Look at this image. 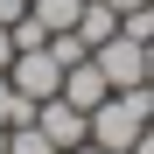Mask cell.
<instances>
[{
  "label": "cell",
  "instance_id": "1",
  "mask_svg": "<svg viewBox=\"0 0 154 154\" xmlns=\"http://www.w3.org/2000/svg\"><path fill=\"white\" fill-rule=\"evenodd\" d=\"M147 112H154V84H126L91 112V140L112 147V154H133V140L147 133Z\"/></svg>",
  "mask_w": 154,
  "mask_h": 154
},
{
  "label": "cell",
  "instance_id": "2",
  "mask_svg": "<svg viewBox=\"0 0 154 154\" xmlns=\"http://www.w3.org/2000/svg\"><path fill=\"white\" fill-rule=\"evenodd\" d=\"M7 84L28 98V105H42V98H56V91H63V63L49 56V42H42V49H14V63H7Z\"/></svg>",
  "mask_w": 154,
  "mask_h": 154
},
{
  "label": "cell",
  "instance_id": "3",
  "mask_svg": "<svg viewBox=\"0 0 154 154\" xmlns=\"http://www.w3.org/2000/svg\"><path fill=\"white\" fill-rule=\"evenodd\" d=\"M91 63L105 70V84H112V91H126V84H147V42H133L126 28L98 42V49H91Z\"/></svg>",
  "mask_w": 154,
  "mask_h": 154
},
{
  "label": "cell",
  "instance_id": "4",
  "mask_svg": "<svg viewBox=\"0 0 154 154\" xmlns=\"http://www.w3.org/2000/svg\"><path fill=\"white\" fill-rule=\"evenodd\" d=\"M35 126H42L49 140H56V154H70V147H84V140H91V112H77L63 91L35 105Z\"/></svg>",
  "mask_w": 154,
  "mask_h": 154
},
{
  "label": "cell",
  "instance_id": "5",
  "mask_svg": "<svg viewBox=\"0 0 154 154\" xmlns=\"http://www.w3.org/2000/svg\"><path fill=\"white\" fill-rule=\"evenodd\" d=\"M63 98H70L77 112H98V105L112 98V84H105V70L84 56V63H70V70H63Z\"/></svg>",
  "mask_w": 154,
  "mask_h": 154
},
{
  "label": "cell",
  "instance_id": "6",
  "mask_svg": "<svg viewBox=\"0 0 154 154\" xmlns=\"http://www.w3.org/2000/svg\"><path fill=\"white\" fill-rule=\"evenodd\" d=\"M77 35H84L91 49L105 42V35H119V7H105V0H84V14H77Z\"/></svg>",
  "mask_w": 154,
  "mask_h": 154
},
{
  "label": "cell",
  "instance_id": "7",
  "mask_svg": "<svg viewBox=\"0 0 154 154\" xmlns=\"http://www.w3.org/2000/svg\"><path fill=\"white\" fill-rule=\"evenodd\" d=\"M28 14L42 21L49 35H56V28H77V14H84V0H28Z\"/></svg>",
  "mask_w": 154,
  "mask_h": 154
},
{
  "label": "cell",
  "instance_id": "8",
  "mask_svg": "<svg viewBox=\"0 0 154 154\" xmlns=\"http://www.w3.org/2000/svg\"><path fill=\"white\" fill-rule=\"evenodd\" d=\"M7 154H56V140L28 119V126H7Z\"/></svg>",
  "mask_w": 154,
  "mask_h": 154
},
{
  "label": "cell",
  "instance_id": "9",
  "mask_svg": "<svg viewBox=\"0 0 154 154\" xmlns=\"http://www.w3.org/2000/svg\"><path fill=\"white\" fill-rule=\"evenodd\" d=\"M28 119H35V105L7 84V70H0V126H28Z\"/></svg>",
  "mask_w": 154,
  "mask_h": 154
},
{
  "label": "cell",
  "instance_id": "10",
  "mask_svg": "<svg viewBox=\"0 0 154 154\" xmlns=\"http://www.w3.org/2000/svg\"><path fill=\"white\" fill-rule=\"evenodd\" d=\"M119 28L133 35V42H154V0H147V7H133V14H119Z\"/></svg>",
  "mask_w": 154,
  "mask_h": 154
},
{
  "label": "cell",
  "instance_id": "11",
  "mask_svg": "<svg viewBox=\"0 0 154 154\" xmlns=\"http://www.w3.org/2000/svg\"><path fill=\"white\" fill-rule=\"evenodd\" d=\"M42 42H49V28H42L35 14H21L14 21V49H42Z\"/></svg>",
  "mask_w": 154,
  "mask_h": 154
},
{
  "label": "cell",
  "instance_id": "12",
  "mask_svg": "<svg viewBox=\"0 0 154 154\" xmlns=\"http://www.w3.org/2000/svg\"><path fill=\"white\" fill-rule=\"evenodd\" d=\"M21 14H28V0H0V28H14Z\"/></svg>",
  "mask_w": 154,
  "mask_h": 154
},
{
  "label": "cell",
  "instance_id": "13",
  "mask_svg": "<svg viewBox=\"0 0 154 154\" xmlns=\"http://www.w3.org/2000/svg\"><path fill=\"white\" fill-rule=\"evenodd\" d=\"M14 63V28H0V70Z\"/></svg>",
  "mask_w": 154,
  "mask_h": 154
},
{
  "label": "cell",
  "instance_id": "14",
  "mask_svg": "<svg viewBox=\"0 0 154 154\" xmlns=\"http://www.w3.org/2000/svg\"><path fill=\"white\" fill-rule=\"evenodd\" d=\"M105 7H119V14H133V7H147V0H105Z\"/></svg>",
  "mask_w": 154,
  "mask_h": 154
},
{
  "label": "cell",
  "instance_id": "15",
  "mask_svg": "<svg viewBox=\"0 0 154 154\" xmlns=\"http://www.w3.org/2000/svg\"><path fill=\"white\" fill-rule=\"evenodd\" d=\"M70 154H112V147H98V140H84V147H70Z\"/></svg>",
  "mask_w": 154,
  "mask_h": 154
},
{
  "label": "cell",
  "instance_id": "16",
  "mask_svg": "<svg viewBox=\"0 0 154 154\" xmlns=\"http://www.w3.org/2000/svg\"><path fill=\"white\" fill-rule=\"evenodd\" d=\"M147 84H154V42H147Z\"/></svg>",
  "mask_w": 154,
  "mask_h": 154
},
{
  "label": "cell",
  "instance_id": "17",
  "mask_svg": "<svg viewBox=\"0 0 154 154\" xmlns=\"http://www.w3.org/2000/svg\"><path fill=\"white\" fill-rule=\"evenodd\" d=\"M0 154H7V126H0Z\"/></svg>",
  "mask_w": 154,
  "mask_h": 154
},
{
  "label": "cell",
  "instance_id": "18",
  "mask_svg": "<svg viewBox=\"0 0 154 154\" xmlns=\"http://www.w3.org/2000/svg\"><path fill=\"white\" fill-rule=\"evenodd\" d=\"M147 133H154V112H147Z\"/></svg>",
  "mask_w": 154,
  "mask_h": 154
}]
</instances>
